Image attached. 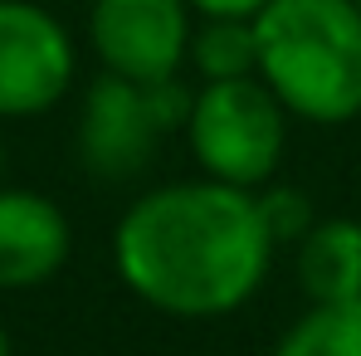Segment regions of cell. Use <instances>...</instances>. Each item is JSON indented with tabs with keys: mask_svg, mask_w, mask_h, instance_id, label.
<instances>
[{
	"mask_svg": "<svg viewBox=\"0 0 361 356\" xmlns=\"http://www.w3.org/2000/svg\"><path fill=\"white\" fill-rule=\"evenodd\" d=\"M68 220L39 190H0V288H39L68 259Z\"/></svg>",
	"mask_w": 361,
	"mask_h": 356,
	"instance_id": "cell-7",
	"label": "cell"
},
{
	"mask_svg": "<svg viewBox=\"0 0 361 356\" xmlns=\"http://www.w3.org/2000/svg\"><path fill=\"white\" fill-rule=\"evenodd\" d=\"M0 356H10V332L0 327Z\"/></svg>",
	"mask_w": 361,
	"mask_h": 356,
	"instance_id": "cell-13",
	"label": "cell"
},
{
	"mask_svg": "<svg viewBox=\"0 0 361 356\" xmlns=\"http://www.w3.org/2000/svg\"><path fill=\"white\" fill-rule=\"evenodd\" d=\"M274 249L259 195L205 176L132 200L113 235V264L166 317H225L259 293Z\"/></svg>",
	"mask_w": 361,
	"mask_h": 356,
	"instance_id": "cell-1",
	"label": "cell"
},
{
	"mask_svg": "<svg viewBox=\"0 0 361 356\" xmlns=\"http://www.w3.org/2000/svg\"><path fill=\"white\" fill-rule=\"evenodd\" d=\"M185 59L205 83L249 78V73H259V30H254V20H200V30H190Z\"/></svg>",
	"mask_w": 361,
	"mask_h": 356,
	"instance_id": "cell-10",
	"label": "cell"
},
{
	"mask_svg": "<svg viewBox=\"0 0 361 356\" xmlns=\"http://www.w3.org/2000/svg\"><path fill=\"white\" fill-rule=\"evenodd\" d=\"M259 210H264V225H269L274 244H302V235L317 225L312 200L302 195L298 185H269L259 195Z\"/></svg>",
	"mask_w": 361,
	"mask_h": 356,
	"instance_id": "cell-11",
	"label": "cell"
},
{
	"mask_svg": "<svg viewBox=\"0 0 361 356\" xmlns=\"http://www.w3.org/2000/svg\"><path fill=\"white\" fill-rule=\"evenodd\" d=\"M298 288L307 302H352L361 297V225L317 220L298 244Z\"/></svg>",
	"mask_w": 361,
	"mask_h": 356,
	"instance_id": "cell-8",
	"label": "cell"
},
{
	"mask_svg": "<svg viewBox=\"0 0 361 356\" xmlns=\"http://www.w3.org/2000/svg\"><path fill=\"white\" fill-rule=\"evenodd\" d=\"M357 5H361V0H357Z\"/></svg>",
	"mask_w": 361,
	"mask_h": 356,
	"instance_id": "cell-15",
	"label": "cell"
},
{
	"mask_svg": "<svg viewBox=\"0 0 361 356\" xmlns=\"http://www.w3.org/2000/svg\"><path fill=\"white\" fill-rule=\"evenodd\" d=\"M195 93L180 78H122L103 73L88 83L83 113H78V156L98 180H132L147 171V161L157 156V147L185 132Z\"/></svg>",
	"mask_w": 361,
	"mask_h": 356,
	"instance_id": "cell-4",
	"label": "cell"
},
{
	"mask_svg": "<svg viewBox=\"0 0 361 356\" xmlns=\"http://www.w3.org/2000/svg\"><path fill=\"white\" fill-rule=\"evenodd\" d=\"M274 356H361V297L312 302L279 337Z\"/></svg>",
	"mask_w": 361,
	"mask_h": 356,
	"instance_id": "cell-9",
	"label": "cell"
},
{
	"mask_svg": "<svg viewBox=\"0 0 361 356\" xmlns=\"http://www.w3.org/2000/svg\"><path fill=\"white\" fill-rule=\"evenodd\" d=\"M259 78L302 122L337 127L361 113V5L269 0L254 15Z\"/></svg>",
	"mask_w": 361,
	"mask_h": 356,
	"instance_id": "cell-2",
	"label": "cell"
},
{
	"mask_svg": "<svg viewBox=\"0 0 361 356\" xmlns=\"http://www.w3.org/2000/svg\"><path fill=\"white\" fill-rule=\"evenodd\" d=\"M93 54L122 78H176L190 54V0H93Z\"/></svg>",
	"mask_w": 361,
	"mask_h": 356,
	"instance_id": "cell-6",
	"label": "cell"
},
{
	"mask_svg": "<svg viewBox=\"0 0 361 356\" xmlns=\"http://www.w3.org/2000/svg\"><path fill=\"white\" fill-rule=\"evenodd\" d=\"M0 166H5V142H0Z\"/></svg>",
	"mask_w": 361,
	"mask_h": 356,
	"instance_id": "cell-14",
	"label": "cell"
},
{
	"mask_svg": "<svg viewBox=\"0 0 361 356\" xmlns=\"http://www.w3.org/2000/svg\"><path fill=\"white\" fill-rule=\"evenodd\" d=\"M185 142L210 180L259 190L283 161L288 108L259 73L200 83L190 118H185Z\"/></svg>",
	"mask_w": 361,
	"mask_h": 356,
	"instance_id": "cell-3",
	"label": "cell"
},
{
	"mask_svg": "<svg viewBox=\"0 0 361 356\" xmlns=\"http://www.w3.org/2000/svg\"><path fill=\"white\" fill-rule=\"evenodd\" d=\"M269 0H190L200 20H254Z\"/></svg>",
	"mask_w": 361,
	"mask_h": 356,
	"instance_id": "cell-12",
	"label": "cell"
},
{
	"mask_svg": "<svg viewBox=\"0 0 361 356\" xmlns=\"http://www.w3.org/2000/svg\"><path fill=\"white\" fill-rule=\"evenodd\" d=\"M73 83V39L35 0H0V118H39Z\"/></svg>",
	"mask_w": 361,
	"mask_h": 356,
	"instance_id": "cell-5",
	"label": "cell"
}]
</instances>
